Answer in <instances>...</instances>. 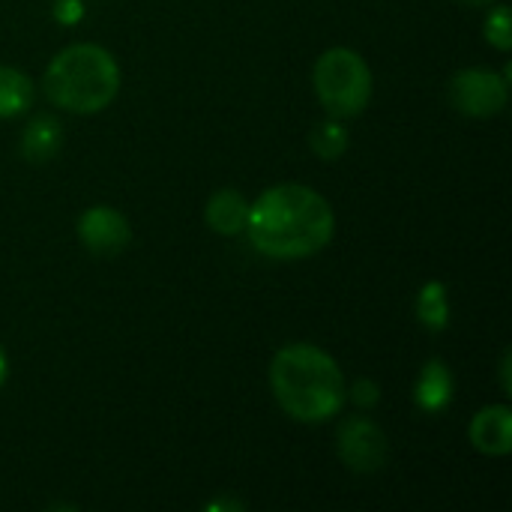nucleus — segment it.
Here are the masks:
<instances>
[{
  "label": "nucleus",
  "instance_id": "a211bd4d",
  "mask_svg": "<svg viewBox=\"0 0 512 512\" xmlns=\"http://www.w3.org/2000/svg\"><path fill=\"white\" fill-rule=\"evenodd\" d=\"M204 510H207V512H219V510L243 512V504H240V501H213V504H207Z\"/></svg>",
  "mask_w": 512,
  "mask_h": 512
},
{
  "label": "nucleus",
  "instance_id": "dca6fc26",
  "mask_svg": "<svg viewBox=\"0 0 512 512\" xmlns=\"http://www.w3.org/2000/svg\"><path fill=\"white\" fill-rule=\"evenodd\" d=\"M351 399L360 405V408H372V405H378V399H381V390H378V384L375 381H357L354 384V390H351Z\"/></svg>",
  "mask_w": 512,
  "mask_h": 512
},
{
  "label": "nucleus",
  "instance_id": "1a4fd4ad",
  "mask_svg": "<svg viewBox=\"0 0 512 512\" xmlns=\"http://www.w3.org/2000/svg\"><path fill=\"white\" fill-rule=\"evenodd\" d=\"M249 216V198L237 189H219L210 195L204 207V222L219 237H237L246 228Z\"/></svg>",
  "mask_w": 512,
  "mask_h": 512
},
{
  "label": "nucleus",
  "instance_id": "412c9836",
  "mask_svg": "<svg viewBox=\"0 0 512 512\" xmlns=\"http://www.w3.org/2000/svg\"><path fill=\"white\" fill-rule=\"evenodd\" d=\"M462 3H468V6H489V3H495V0H462Z\"/></svg>",
  "mask_w": 512,
  "mask_h": 512
},
{
  "label": "nucleus",
  "instance_id": "0eeeda50",
  "mask_svg": "<svg viewBox=\"0 0 512 512\" xmlns=\"http://www.w3.org/2000/svg\"><path fill=\"white\" fill-rule=\"evenodd\" d=\"M78 240L84 243L87 252L93 255H117L129 246L132 240V228H129V219L114 210V207H105V204H96V207H87L81 216H78Z\"/></svg>",
  "mask_w": 512,
  "mask_h": 512
},
{
  "label": "nucleus",
  "instance_id": "f257e3e1",
  "mask_svg": "<svg viewBox=\"0 0 512 512\" xmlns=\"http://www.w3.org/2000/svg\"><path fill=\"white\" fill-rule=\"evenodd\" d=\"M243 234L267 258L303 261L330 246L336 234V213L312 186L279 183L249 204Z\"/></svg>",
  "mask_w": 512,
  "mask_h": 512
},
{
  "label": "nucleus",
  "instance_id": "6ab92c4d",
  "mask_svg": "<svg viewBox=\"0 0 512 512\" xmlns=\"http://www.w3.org/2000/svg\"><path fill=\"white\" fill-rule=\"evenodd\" d=\"M501 384H504V393L510 396L512 390V381H510V351L504 354V360H501Z\"/></svg>",
  "mask_w": 512,
  "mask_h": 512
},
{
  "label": "nucleus",
  "instance_id": "f8f14e48",
  "mask_svg": "<svg viewBox=\"0 0 512 512\" xmlns=\"http://www.w3.org/2000/svg\"><path fill=\"white\" fill-rule=\"evenodd\" d=\"M30 105H33V81L15 66H0V120L21 117Z\"/></svg>",
  "mask_w": 512,
  "mask_h": 512
},
{
  "label": "nucleus",
  "instance_id": "20e7f679",
  "mask_svg": "<svg viewBox=\"0 0 512 512\" xmlns=\"http://www.w3.org/2000/svg\"><path fill=\"white\" fill-rule=\"evenodd\" d=\"M312 87L327 117L348 120L363 114L372 99V69L360 51L336 45L315 60Z\"/></svg>",
  "mask_w": 512,
  "mask_h": 512
},
{
  "label": "nucleus",
  "instance_id": "6e6552de",
  "mask_svg": "<svg viewBox=\"0 0 512 512\" xmlns=\"http://www.w3.org/2000/svg\"><path fill=\"white\" fill-rule=\"evenodd\" d=\"M471 447L483 456L501 459L512 450V411L507 405H486L474 414L468 429Z\"/></svg>",
  "mask_w": 512,
  "mask_h": 512
},
{
  "label": "nucleus",
  "instance_id": "f03ea898",
  "mask_svg": "<svg viewBox=\"0 0 512 512\" xmlns=\"http://www.w3.org/2000/svg\"><path fill=\"white\" fill-rule=\"evenodd\" d=\"M270 390L279 408L297 423H330L348 399L339 363L309 342H294L276 351L270 363Z\"/></svg>",
  "mask_w": 512,
  "mask_h": 512
},
{
  "label": "nucleus",
  "instance_id": "423d86ee",
  "mask_svg": "<svg viewBox=\"0 0 512 512\" xmlns=\"http://www.w3.org/2000/svg\"><path fill=\"white\" fill-rule=\"evenodd\" d=\"M336 453L354 474H375L390 459V441L384 429L369 417H348L336 435Z\"/></svg>",
  "mask_w": 512,
  "mask_h": 512
},
{
  "label": "nucleus",
  "instance_id": "ddd939ff",
  "mask_svg": "<svg viewBox=\"0 0 512 512\" xmlns=\"http://www.w3.org/2000/svg\"><path fill=\"white\" fill-rule=\"evenodd\" d=\"M417 318L423 321V327L441 333L450 324V297H447V285L432 279L420 288L417 294Z\"/></svg>",
  "mask_w": 512,
  "mask_h": 512
},
{
  "label": "nucleus",
  "instance_id": "9d476101",
  "mask_svg": "<svg viewBox=\"0 0 512 512\" xmlns=\"http://www.w3.org/2000/svg\"><path fill=\"white\" fill-rule=\"evenodd\" d=\"M453 375H450V366L444 360H429L417 378V387H414V402L420 411L426 414H441L450 408L453 402Z\"/></svg>",
  "mask_w": 512,
  "mask_h": 512
},
{
  "label": "nucleus",
  "instance_id": "2eb2a0df",
  "mask_svg": "<svg viewBox=\"0 0 512 512\" xmlns=\"http://www.w3.org/2000/svg\"><path fill=\"white\" fill-rule=\"evenodd\" d=\"M483 36H486V42H489V45H495L498 51H510L512 48L510 6H495V9L486 15Z\"/></svg>",
  "mask_w": 512,
  "mask_h": 512
},
{
  "label": "nucleus",
  "instance_id": "39448f33",
  "mask_svg": "<svg viewBox=\"0 0 512 512\" xmlns=\"http://www.w3.org/2000/svg\"><path fill=\"white\" fill-rule=\"evenodd\" d=\"M510 99V81L486 66L459 69L450 78V102L465 117H495Z\"/></svg>",
  "mask_w": 512,
  "mask_h": 512
},
{
  "label": "nucleus",
  "instance_id": "4468645a",
  "mask_svg": "<svg viewBox=\"0 0 512 512\" xmlns=\"http://www.w3.org/2000/svg\"><path fill=\"white\" fill-rule=\"evenodd\" d=\"M309 144H312L315 156H321V159H339L348 150L351 138H348V129L342 126V120L330 117V120L312 126Z\"/></svg>",
  "mask_w": 512,
  "mask_h": 512
},
{
  "label": "nucleus",
  "instance_id": "f3484780",
  "mask_svg": "<svg viewBox=\"0 0 512 512\" xmlns=\"http://www.w3.org/2000/svg\"><path fill=\"white\" fill-rule=\"evenodd\" d=\"M54 18L60 24H75L84 18V3L81 0H54Z\"/></svg>",
  "mask_w": 512,
  "mask_h": 512
},
{
  "label": "nucleus",
  "instance_id": "9b49d317",
  "mask_svg": "<svg viewBox=\"0 0 512 512\" xmlns=\"http://www.w3.org/2000/svg\"><path fill=\"white\" fill-rule=\"evenodd\" d=\"M63 126L54 114H33V120L21 132V156L27 162H48L60 153Z\"/></svg>",
  "mask_w": 512,
  "mask_h": 512
},
{
  "label": "nucleus",
  "instance_id": "aec40b11",
  "mask_svg": "<svg viewBox=\"0 0 512 512\" xmlns=\"http://www.w3.org/2000/svg\"><path fill=\"white\" fill-rule=\"evenodd\" d=\"M6 378H9V357H6V351L0 348V387L6 384Z\"/></svg>",
  "mask_w": 512,
  "mask_h": 512
},
{
  "label": "nucleus",
  "instance_id": "7ed1b4c3",
  "mask_svg": "<svg viewBox=\"0 0 512 512\" xmlns=\"http://www.w3.org/2000/svg\"><path fill=\"white\" fill-rule=\"evenodd\" d=\"M51 105L69 114H99L120 90V66L114 54L96 42H75L57 51L42 75Z\"/></svg>",
  "mask_w": 512,
  "mask_h": 512
}]
</instances>
